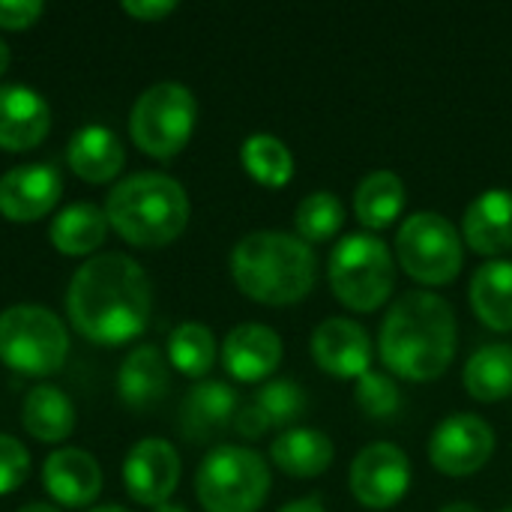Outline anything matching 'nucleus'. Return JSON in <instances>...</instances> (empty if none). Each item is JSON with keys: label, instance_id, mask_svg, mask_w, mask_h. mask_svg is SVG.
<instances>
[{"label": "nucleus", "instance_id": "obj_3", "mask_svg": "<svg viewBox=\"0 0 512 512\" xmlns=\"http://www.w3.org/2000/svg\"><path fill=\"white\" fill-rule=\"evenodd\" d=\"M231 276L246 297L267 306H291L312 291L318 258L297 234L255 231L234 246Z\"/></svg>", "mask_w": 512, "mask_h": 512}, {"label": "nucleus", "instance_id": "obj_9", "mask_svg": "<svg viewBox=\"0 0 512 512\" xmlns=\"http://www.w3.org/2000/svg\"><path fill=\"white\" fill-rule=\"evenodd\" d=\"M396 258L423 285H447L462 270V237L450 219L423 210L405 219L396 234Z\"/></svg>", "mask_w": 512, "mask_h": 512}, {"label": "nucleus", "instance_id": "obj_43", "mask_svg": "<svg viewBox=\"0 0 512 512\" xmlns=\"http://www.w3.org/2000/svg\"><path fill=\"white\" fill-rule=\"evenodd\" d=\"M504 512H512V510H504Z\"/></svg>", "mask_w": 512, "mask_h": 512}, {"label": "nucleus", "instance_id": "obj_17", "mask_svg": "<svg viewBox=\"0 0 512 512\" xmlns=\"http://www.w3.org/2000/svg\"><path fill=\"white\" fill-rule=\"evenodd\" d=\"M42 483L57 504L87 507L102 492V468L90 453L66 447V450H57L45 459Z\"/></svg>", "mask_w": 512, "mask_h": 512}, {"label": "nucleus", "instance_id": "obj_32", "mask_svg": "<svg viewBox=\"0 0 512 512\" xmlns=\"http://www.w3.org/2000/svg\"><path fill=\"white\" fill-rule=\"evenodd\" d=\"M357 405L366 417L372 420H387L399 411V402H402V393L396 387V381L390 375H381V372H366L363 378H357Z\"/></svg>", "mask_w": 512, "mask_h": 512}, {"label": "nucleus", "instance_id": "obj_37", "mask_svg": "<svg viewBox=\"0 0 512 512\" xmlns=\"http://www.w3.org/2000/svg\"><path fill=\"white\" fill-rule=\"evenodd\" d=\"M279 512H327V510H324V504H321L318 498H300V501L285 504Z\"/></svg>", "mask_w": 512, "mask_h": 512}, {"label": "nucleus", "instance_id": "obj_40", "mask_svg": "<svg viewBox=\"0 0 512 512\" xmlns=\"http://www.w3.org/2000/svg\"><path fill=\"white\" fill-rule=\"evenodd\" d=\"M6 66H9V48H6V42L0 39V75L6 72Z\"/></svg>", "mask_w": 512, "mask_h": 512}, {"label": "nucleus", "instance_id": "obj_18", "mask_svg": "<svg viewBox=\"0 0 512 512\" xmlns=\"http://www.w3.org/2000/svg\"><path fill=\"white\" fill-rule=\"evenodd\" d=\"M237 417V393L225 381H201L183 402V435L189 441H210L222 435Z\"/></svg>", "mask_w": 512, "mask_h": 512}, {"label": "nucleus", "instance_id": "obj_34", "mask_svg": "<svg viewBox=\"0 0 512 512\" xmlns=\"http://www.w3.org/2000/svg\"><path fill=\"white\" fill-rule=\"evenodd\" d=\"M42 15L39 0H0V27L6 30H24Z\"/></svg>", "mask_w": 512, "mask_h": 512}, {"label": "nucleus", "instance_id": "obj_42", "mask_svg": "<svg viewBox=\"0 0 512 512\" xmlns=\"http://www.w3.org/2000/svg\"><path fill=\"white\" fill-rule=\"evenodd\" d=\"M90 512H129V510H123V507H93Z\"/></svg>", "mask_w": 512, "mask_h": 512}, {"label": "nucleus", "instance_id": "obj_11", "mask_svg": "<svg viewBox=\"0 0 512 512\" xmlns=\"http://www.w3.org/2000/svg\"><path fill=\"white\" fill-rule=\"evenodd\" d=\"M495 453V432L477 414H453L438 423L429 441L432 465L447 477L477 474Z\"/></svg>", "mask_w": 512, "mask_h": 512}, {"label": "nucleus", "instance_id": "obj_23", "mask_svg": "<svg viewBox=\"0 0 512 512\" xmlns=\"http://www.w3.org/2000/svg\"><path fill=\"white\" fill-rule=\"evenodd\" d=\"M471 306L477 318L498 333L512 330V261H489L471 279Z\"/></svg>", "mask_w": 512, "mask_h": 512}, {"label": "nucleus", "instance_id": "obj_19", "mask_svg": "<svg viewBox=\"0 0 512 512\" xmlns=\"http://www.w3.org/2000/svg\"><path fill=\"white\" fill-rule=\"evenodd\" d=\"M465 240L480 255L512 249V192L489 189L465 210Z\"/></svg>", "mask_w": 512, "mask_h": 512}, {"label": "nucleus", "instance_id": "obj_30", "mask_svg": "<svg viewBox=\"0 0 512 512\" xmlns=\"http://www.w3.org/2000/svg\"><path fill=\"white\" fill-rule=\"evenodd\" d=\"M294 225H297V237L306 240L309 246L333 240L345 225V207L333 192H312L297 204Z\"/></svg>", "mask_w": 512, "mask_h": 512}, {"label": "nucleus", "instance_id": "obj_38", "mask_svg": "<svg viewBox=\"0 0 512 512\" xmlns=\"http://www.w3.org/2000/svg\"><path fill=\"white\" fill-rule=\"evenodd\" d=\"M438 512H480L477 507H471V504H462V501H456V504H447V507H441Z\"/></svg>", "mask_w": 512, "mask_h": 512}, {"label": "nucleus", "instance_id": "obj_12", "mask_svg": "<svg viewBox=\"0 0 512 512\" xmlns=\"http://www.w3.org/2000/svg\"><path fill=\"white\" fill-rule=\"evenodd\" d=\"M123 483L132 501L162 507L180 483V456L168 441L147 438L135 444L123 465Z\"/></svg>", "mask_w": 512, "mask_h": 512}, {"label": "nucleus", "instance_id": "obj_8", "mask_svg": "<svg viewBox=\"0 0 512 512\" xmlns=\"http://www.w3.org/2000/svg\"><path fill=\"white\" fill-rule=\"evenodd\" d=\"M69 354L63 321L42 306H9L0 312V360L21 375H51Z\"/></svg>", "mask_w": 512, "mask_h": 512}, {"label": "nucleus", "instance_id": "obj_27", "mask_svg": "<svg viewBox=\"0 0 512 512\" xmlns=\"http://www.w3.org/2000/svg\"><path fill=\"white\" fill-rule=\"evenodd\" d=\"M465 390L477 402H501L512 393V345H486L465 366Z\"/></svg>", "mask_w": 512, "mask_h": 512}, {"label": "nucleus", "instance_id": "obj_13", "mask_svg": "<svg viewBox=\"0 0 512 512\" xmlns=\"http://www.w3.org/2000/svg\"><path fill=\"white\" fill-rule=\"evenodd\" d=\"M63 180L51 165H18L0 177V213L12 222H36L60 201Z\"/></svg>", "mask_w": 512, "mask_h": 512}, {"label": "nucleus", "instance_id": "obj_28", "mask_svg": "<svg viewBox=\"0 0 512 512\" xmlns=\"http://www.w3.org/2000/svg\"><path fill=\"white\" fill-rule=\"evenodd\" d=\"M240 159H243V168L261 186L282 189L294 177V156H291V150L276 135H264L261 132V135L246 138L243 150H240Z\"/></svg>", "mask_w": 512, "mask_h": 512}, {"label": "nucleus", "instance_id": "obj_20", "mask_svg": "<svg viewBox=\"0 0 512 512\" xmlns=\"http://www.w3.org/2000/svg\"><path fill=\"white\" fill-rule=\"evenodd\" d=\"M168 360L156 345H141L135 348L117 372V393L126 408L144 411L153 408L165 393H168Z\"/></svg>", "mask_w": 512, "mask_h": 512}, {"label": "nucleus", "instance_id": "obj_10", "mask_svg": "<svg viewBox=\"0 0 512 512\" xmlns=\"http://www.w3.org/2000/svg\"><path fill=\"white\" fill-rule=\"evenodd\" d=\"M411 486V462L402 447L378 441L357 453L351 465V492L369 510L396 507Z\"/></svg>", "mask_w": 512, "mask_h": 512}, {"label": "nucleus", "instance_id": "obj_26", "mask_svg": "<svg viewBox=\"0 0 512 512\" xmlns=\"http://www.w3.org/2000/svg\"><path fill=\"white\" fill-rule=\"evenodd\" d=\"M402 207H405V183L393 171L366 174L354 192V213L372 231L393 225Z\"/></svg>", "mask_w": 512, "mask_h": 512}, {"label": "nucleus", "instance_id": "obj_1", "mask_svg": "<svg viewBox=\"0 0 512 512\" xmlns=\"http://www.w3.org/2000/svg\"><path fill=\"white\" fill-rule=\"evenodd\" d=\"M150 279L129 255L105 252L72 276L66 309L75 330L96 345H123L144 333L150 321Z\"/></svg>", "mask_w": 512, "mask_h": 512}, {"label": "nucleus", "instance_id": "obj_16", "mask_svg": "<svg viewBox=\"0 0 512 512\" xmlns=\"http://www.w3.org/2000/svg\"><path fill=\"white\" fill-rule=\"evenodd\" d=\"M51 126L48 102L24 87V84H3L0 87V147L3 150H33Z\"/></svg>", "mask_w": 512, "mask_h": 512}, {"label": "nucleus", "instance_id": "obj_22", "mask_svg": "<svg viewBox=\"0 0 512 512\" xmlns=\"http://www.w3.org/2000/svg\"><path fill=\"white\" fill-rule=\"evenodd\" d=\"M273 465L297 480H312L333 465V441L318 429H285L270 444Z\"/></svg>", "mask_w": 512, "mask_h": 512}, {"label": "nucleus", "instance_id": "obj_24", "mask_svg": "<svg viewBox=\"0 0 512 512\" xmlns=\"http://www.w3.org/2000/svg\"><path fill=\"white\" fill-rule=\"evenodd\" d=\"M24 429L42 444H60L75 429V408L66 393L51 384H39L27 393L21 408Z\"/></svg>", "mask_w": 512, "mask_h": 512}, {"label": "nucleus", "instance_id": "obj_41", "mask_svg": "<svg viewBox=\"0 0 512 512\" xmlns=\"http://www.w3.org/2000/svg\"><path fill=\"white\" fill-rule=\"evenodd\" d=\"M153 512H186V510H180V507H174V504H162V507H153Z\"/></svg>", "mask_w": 512, "mask_h": 512}, {"label": "nucleus", "instance_id": "obj_7", "mask_svg": "<svg viewBox=\"0 0 512 512\" xmlns=\"http://www.w3.org/2000/svg\"><path fill=\"white\" fill-rule=\"evenodd\" d=\"M198 120V102L189 87L177 81H162L147 87L129 114V132L138 150H144L153 159H171L177 156Z\"/></svg>", "mask_w": 512, "mask_h": 512}, {"label": "nucleus", "instance_id": "obj_29", "mask_svg": "<svg viewBox=\"0 0 512 512\" xmlns=\"http://www.w3.org/2000/svg\"><path fill=\"white\" fill-rule=\"evenodd\" d=\"M168 360L177 372L189 378H204L213 369L216 360V342L213 333L204 324H180L168 339Z\"/></svg>", "mask_w": 512, "mask_h": 512}, {"label": "nucleus", "instance_id": "obj_35", "mask_svg": "<svg viewBox=\"0 0 512 512\" xmlns=\"http://www.w3.org/2000/svg\"><path fill=\"white\" fill-rule=\"evenodd\" d=\"M177 9L174 0H126L123 12H129L138 21H162Z\"/></svg>", "mask_w": 512, "mask_h": 512}, {"label": "nucleus", "instance_id": "obj_33", "mask_svg": "<svg viewBox=\"0 0 512 512\" xmlns=\"http://www.w3.org/2000/svg\"><path fill=\"white\" fill-rule=\"evenodd\" d=\"M27 471H30V456L21 447V441L0 435V495L15 492L27 480Z\"/></svg>", "mask_w": 512, "mask_h": 512}, {"label": "nucleus", "instance_id": "obj_5", "mask_svg": "<svg viewBox=\"0 0 512 512\" xmlns=\"http://www.w3.org/2000/svg\"><path fill=\"white\" fill-rule=\"evenodd\" d=\"M327 276L339 303L354 312H375L390 300L396 285L393 252L375 234H348L336 243Z\"/></svg>", "mask_w": 512, "mask_h": 512}, {"label": "nucleus", "instance_id": "obj_25", "mask_svg": "<svg viewBox=\"0 0 512 512\" xmlns=\"http://www.w3.org/2000/svg\"><path fill=\"white\" fill-rule=\"evenodd\" d=\"M108 234V216L96 204H69L51 222V243L63 255H90Z\"/></svg>", "mask_w": 512, "mask_h": 512}, {"label": "nucleus", "instance_id": "obj_14", "mask_svg": "<svg viewBox=\"0 0 512 512\" xmlns=\"http://www.w3.org/2000/svg\"><path fill=\"white\" fill-rule=\"evenodd\" d=\"M315 363L336 378H363L372 363V342L357 321L330 318L312 336Z\"/></svg>", "mask_w": 512, "mask_h": 512}, {"label": "nucleus", "instance_id": "obj_15", "mask_svg": "<svg viewBox=\"0 0 512 512\" xmlns=\"http://www.w3.org/2000/svg\"><path fill=\"white\" fill-rule=\"evenodd\" d=\"M282 360V339L264 324H240L228 333L222 363L231 378L243 384L267 381Z\"/></svg>", "mask_w": 512, "mask_h": 512}, {"label": "nucleus", "instance_id": "obj_6", "mask_svg": "<svg viewBox=\"0 0 512 512\" xmlns=\"http://www.w3.org/2000/svg\"><path fill=\"white\" fill-rule=\"evenodd\" d=\"M195 492L207 512H258L270 492V468L255 450L225 444L201 462Z\"/></svg>", "mask_w": 512, "mask_h": 512}, {"label": "nucleus", "instance_id": "obj_36", "mask_svg": "<svg viewBox=\"0 0 512 512\" xmlns=\"http://www.w3.org/2000/svg\"><path fill=\"white\" fill-rule=\"evenodd\" d=\"M234 429H237V435H240V438L255 441V438H261V435L270 429V423H267V417L261 414V408L252 402V405H246V408H240V411H237V417H234Z\"/></svg>", "mask_w": 512, "mask_h": 512}, {"label": "nucleus", "instance_id": "obj_4", "mask_svg": "<svg viewBox=\"0 0 512 512\" xmlns=\"http://www.w3.org/2000/svg\"><path fill=\"white\" fill-rule=\"evenodd\" d=\"M105 216L108 225L132 246H168L189 225V198L174 177L144 171L114 186Z\"/></svg>", "mask_w": 512, "mask_h": 512}, {"label": "nucleus", "instance_id": "obj_39", "mask_svg": "<svg viewBox=\"0 0 512 512\" xmlns=\"http://www.w3.org/2000/svg\"><path fill=\"white\" fill-rule=\"evenodd\" d=\"M18 512H60L57 507H51V504H27V507H21Z\"/></svg>", "mask_w": 512, "mask_h": 512}, {"label": "nucleus", "instance_id": "obj_2", "mask_svg": "<svg viewBox=\"0 0 512 512\" xmlns=\"http://www.w3.org/2000/svg\"><path fill=\"white\" fill-rule=\"evenodd\" d=\"M456 357L453 306L429 291L402 294L381 324V360L405 381H435Z\"/></svg>", "mask_w": 512, "mask_h": 512}, {"label": "nucleus", "instance_id": "obj_31", "mask_svg": "<svg viewBox=\"0 0 512 512\" xmlns=\"http://www.w3.org/2000/svg\"><path fill=\"white\" fill-rule=\"evenodd\" d=\"M255 405L261 408V414L267 417L270 426H291L294 420H300L306 414V390L291 381V378H276V381H267L258 396H255Z\"/></svg>", "mask_w": 512, "mask_h": 512}, {"label": "nucleus", "instance_id": "obj_21", "mask_svg": "<svg viewBox=\"0 0 512 512\" xmlns=\"http://www.w3.org/2000/svg\"><path fill=\"white\" fill-rule=\"evenodd\" d=\"M69 168L87 183H108L123 168V144L108 126H84L69 141Z\"/></svg>", "mask_w": 512, "mask_h": 512}]
</instances>
